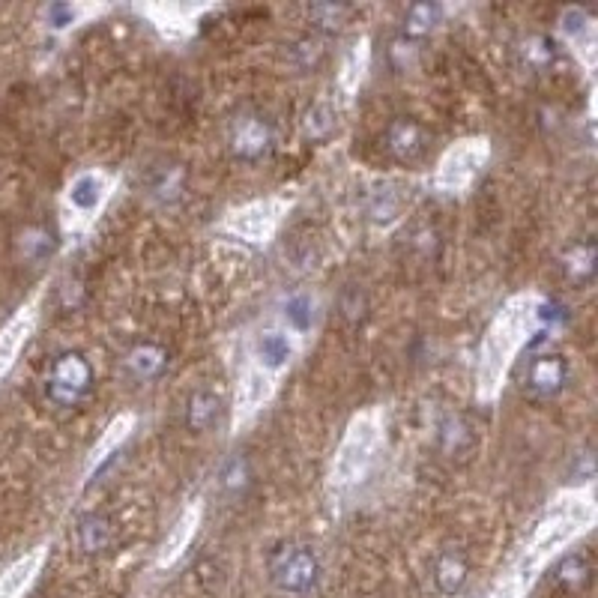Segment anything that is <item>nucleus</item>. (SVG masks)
I'll return each instance as SVG.
<instances>
[{
  "label": "nucleus",
  "mask_w": 598,
  "mask_h": 598,
  "mask_svg": "<svg viewBox=\"0 0 598 598\" xmlns=\"http://www.w3.org/2000/svg\"><path fill=\"white\" fill-rule=\"evenodd\" d=\"M210 6H177V3H159V6H141V12L171 39H183L195 30L198 18Z\"/></svg>",
  "instance_id": "nucleus-18"
},
{
  "label": "nucleus",
  "mask_w": 598,
  "mask_h": 598,
  "mask_svg": "<svg viewBox=\"0 0 598 598\" xmlns=\"http://www.w3.org/2000/svg\"><path fill=\"white\" fill-rule=\"evenodd\" d=\"M93 389V365L84 353L66 350L45 371V395L57 407H78Z\"/></svg>",
  "instance_id": "nucleus-7"
},
{
  "label": "nucleus",
  "mask_w": 598,
  "mask_h": 598,
  "mask_svg": "<svg viewBox=\"0 0 598 598\" xmlns=\"http://www.w3.org/2000/svg\"><path fill=\"white\" fill-rule=\"evenodd\" d=\"M596 527V494L593 482L569 488L557 494L545 515L539 518L533 539L521 557V566L515 569V578L527 587L551 560H557L569 545H575L581 536H587Z\"/></svg>",
  "instance_id": "nucleus-2"
},
{
  "label": "nucleus",
  "mask_w": 598,
  "mask_h": 598,
  "mask_svg": "<svg viewBox=\"0 0 598 598\" xmlns=\"http://www.w3.org/2000/svg\"><path fill=\"white\" fill-rule=\"evenodd\" d=\"M593 264H596V249L593 243H584V246H575L566 258V273L572 282H587L593 276Z\"/></svg>",
  "instance_id": "nucleus-28"
},
{
  "label": "nucleus",
  "mask_w": 598,
  "mask_h": 598,
  "mask_svg": "<svg viewBox=\"0 0 598 598\" xmlns=\"http://www.w3.org/2000/svg\"><path fill=\"white\" fill-rule=\"evenodd\" d=\"M569 374H572V368L563 353H542L527 365L524 386L539 398H554L566 389Z\"/></svg>",
  "instance_id": "nucleus-14"
},
{
  "label": "nucleus",
  "mask_w": 598,
  "mask_h": 598,
  "mask_svg": "<svg viewBox=\"0 0 598 598\" xmlns=\"http://www.w3.org/2000/svg\"><path fill=\"white\" fill-rule=\"evenodd\" d=\"M437 21V6H413L410 9V33H425Z\"/></svg>",
  "instance_id": "nucleus-30"
},
{
  "label": "nucleus",
  "mask_w": 598,
  "mask_h": 598,
  "mask_svg": "<svg viewBox=\"0 0 598 598\" xmlns=\"http://www.w3.org/2000/svg\"><path fill=\"white\" fill-rule=\"evenodd\" d=\"M273 147V129L261 114H240L231 126V150L243 162H261Z\"/></svg>",
  "instance_id": "nucleus-12"
},
{
  "label": "nucleus",
  "mask_w": 598,
  "mask_h": 598,
  "mask_svg": "<svg viewBox=\"0 0 598 598\" xmlns=\"http://www.w3.org/2000/svg\"><path fill=\"white\" fill-rule=\"evenodd\" d=\"M45 563V548H36L30 554H24L21 560H15L3 575H0V598H18L42 572Z\"/></svg>",
  "instance_id": "nucleus-21"
},
{
  "label": "nucleus",
  "mask_w": 598,
  "mask_h": 598,
  "mask_svg": "<svg viewBox=\"0 0 598 598\" xmlns=\"http://www.w3.org/2000/svg\"><path fill=\"white\" fill-rule=\"evenodd\" d=\"M276 389H279L276 377H270L261 368L246 362L240 371V380H237V395H234V416H231L234 431L255 422V416L276 398Z\"/></svg>",
  "instance_id": "nucleus-10"
},
{
  "label": "nucleus",
  "mask_w": 598,
  "mask_h": 598,
  "mask_svg": "<svg viewBox=\"0 0 598 598\" xmlns=\"http://www.w3.org/2000/svg\"><path fill=\"white\" fill-rule=\"evenodd\" d=\"M470 578V563H467V554L458 551V548H446L437 560H434V587L443 593V596H455L464 590Z\"/></svg>",
  "instance_id": "nucleus-20"
},
{
  "label": "nucleus",
  "mask_w": 598,
  "mask_h": 598,
  "mask_svg": "<svg viewBox=\"0 0 598 598\" xmlns=\"http://www.w3.org/2000/svg\"><path fill=\"white\" fill-rule=\"evenodd\" d=\"M129 371L138 380H156L165 368H168V353L159 344H138L129 356H126Z\"/></svg>",
  "instance_id": "nucleus-23"
},
{
  "label": "nucleus",
  "mask_w": 598,
  "mask_h": 598,
  "mask_svg": "<svg viewBox=\"0 0 598 598\" xmlns=\"http://www.w3.org/2000/svg\"><path fill=\"white\" fill-rule=\"evenodd\" d=\"M135 413H120V416H114L108 425H105V431H102V437H99V443L90 449V458H87V470H84V485H90L96 476H99V470L120 452V446L129 440V434L135 431Z\"/></svg>",
  "instance_id": "nucleus-16"
},
{
  "label": "nucleus",
  "mask_w": 598,
  "mask_h": 598,
  "mask_svg": "<svg viewBox=\"0 0 598 598\" xmlns=\"http://www.w3.org/2000/svg\"><path fill=\"white\" fill-rule=\"evenodd\" d=\"M428 147V135L422 129V123H416L413 117H395L386 126V150L398 159V162H416Z\"/></svg>",
  "instance_id": "nucleus-17"
},
{
  "label": "nucleus",
  "mask_w": 598,
  "mask_h": 598,
  "mask_svg": "<svg viewBox=\"0 0 598 598\" xmlns=\"http://www.w3.org/2000/svg\"><path fill=\"white\" fill-rule=\"evenodd\" d=\"M299 347H302V341H299L297 335L288 332L282 323H276V326H267L264 332L255 335L246 362L255 365V368H261L264 374L282 380V374L294 365Z\"/></svg>",
  "instance_id": "nucleus-9"
},
{
  "label": "nucleus",
  "mask_w": 598,
  "mask_h": 598,
  "mask_svg": "<svg viewBox=\"0 0 598 598\" xmlns=\"http://www.w3.org/2000/svg\"><path fill=\"white\" fill-rule=\"evenodd\" d=\"M120 177L108 168H81L60 192V225L66 237H84L108 210Z\"/></svg>",
  "instance_id": "nucleus-4"
},
{
  "label": "nucleus",
  "mask_w": 598,
  "mask_h": 598,
  "mask_svg": "<svg viewBox=\"0 0 598 598\" xmlns=\"http://www.w3.org/2000/svg\"><path fill=\"white\" fill-rule=\"evenodd\" d=\"M39 320V299H30L24 308L15 311V317L0 329V377L9 374V368L15 365L18 353L24 350V344L30 341L33 329Z\"/></svg>",
  "instance_id": "nucleus-15"
},
{
  "label": "nucleus",
  "mask_w": 598,
  "mask_h": 598,
  "mask_svg": "<svg viewBox=\"0 0 598 598\" xmlns=\"http://www.w3.org/2000/svg\"><path fill=\"white\" fill-rule=\"evenodd\" d=\"M282 326L288 332H294L299 341L308 338L311 326H314V299L308 294H294V297L285 299L282 305Z\"/></svg>",
  "instance_id": "nucleus-24"
},
{
  "label": "nucleus",
  "mask_w": 598,
  "mask_h": 598,
  "mask_svg": "<svg viewBox=\"0 0 598 598\" xmlns=\"http://www.w3.org/2000/svg\"><path fill=\"white\" fill-rule=\"evenodd\" d=\"M201 521H204V506H201L198 500L189 503V506L177 515L174 527L168 530V536H165V542H162V548H159V557H156V566H159V569H168V566H174V563H180V560L186 557V551L192 548V542H195V536H198V530H201Z\"/></svg>",
  "instance_id": "nucleus-13"
},
{
  "label": "nucleus",
  "mask_w": 598,
  "mask_h": 598,
  "mask_svg": "<svg viewBox=\"0 0 598 598\" xmlns=\"http://www.w3.org/2000/svg\"><path fill=\"white\" fill-rule=\"evenodd\" d=\"M216 413H219V398L207 389H198L192 398H189V410H186V422L192 431H207L213 422H216Z\"/></svg>",
  "instance_id": "nucleus-25"
},
{
  "label": "nucleus",
  "mask_w": 598,
  "mask_h": 598,
  "mask_svg": "<svg viewBox=\"0 0 598 598\" xmlns=\"http://www.w3.org/2000/svg\"><path fill=\"white\" fill-rule=\"evenodd\" d=\"M294 201L285 198V195H267V198H258V201H249L231 213H225V219L219 222V231L240 240V243H249V246H267L276 240L282 222L288 219Z\"/></svg>",
  "instance_id": "nucleus-6"
},
{
  "label": "nucleus",
  "mask_w": 598,
  "mask_h": 598,
  "mask_svg": "<svg viewBox=\"0 0 598 598\" xmlns=\"http://www.w3.org/2000/svg\"><path fill=\"white\" fill-rule=\"evenodd\" d=\"M78 536H81V548H84L87 554H99V551H105L108 542H111V530H108V524H105L102 518H96V515L87 518V521H81Z\"/></svg>",
  "instance_id": "nucleus-27"
},
{
  "label": "nucleus",
  "mask_w": 598,
  "mask_h": 598,
  "mask_svg": "<svg viewBox=\"0 0 598 598\" xmlns=\"http://www.w3.org/2000/svg\"><path fill=\"white\" fill-rule=\"evenodd\" d=\"M539 323H542V297L536 291H521L509 297L494 314V320L482 335L476 359V398L482 404H494L503 395L509 374L521 350L536 335Z\"/></svg>",
  "instance_id": "nucleus-1"
},
{
  "label": "nucleus",
  "mask_w": 598,
  "mask_h": 598,
  "mask_svg": "<svg viewBox=\"0 0 598 598\" xmlns=\"http://www.w3.org/2000/svg\"><path fill=\"white\" fill-rule=\"evenodd\" d=\"M554 54H557V51H554V42H551L548 36H542V33L527 36L524 45H521L524 66L533 69V72H545V69L554 63Z\"/></svg>",
  "instance_id": "nucleus-26"
},
{
  "label": "nucleus",
  "mask_w": 598,
  "mask_h": 598,
  "mask_svg": "<svg viewBox=\"0 0 598 598\" xmlns=\"http://www.w3.org/2000/svg\"><path fill=\"white\" fill-rule=\"evenodd\" d=\"M560 581L569 587V590H581L587 581H590V563L578 554V557H569L563 566H560Z\"/></svg>",
  "instance_id": "nucleus-29"
},
{
  "label": "nucleus",
  "mask_w": 598,
  "mask_h": 598,
  "mask_svg": "<svg viewBox=\"0 0 598 598\" xmlns=\"http://www.w3.org/2000/svg\"><path fill=\"white\" fill-rule=\"evenodd\" d=\"M386 443V410L383 407H365L359 410L341 440L338 449L332 455V467H329V488L335 494L353 491L356 485H362L371 473V467L380 458V449Z\"/></svg>",
  "instance_id": "nucleus-3"
},
{
  "label": "nucleus",
  "mask_w": 598,
  "mask_h": 598,
  "mask_svg": "<svg viewBox=\"0 0 598 598\" xmlns=\"http://www.w3.org/2000/svg\"><path fill=\"white\" fill-rule=\"evenodd\" d=\"M320 578L317 554L305 545H285L270 560V581L285 596H305Z\"/></svg>",
  "instance_id": "nucleus-8"
},
{
  "label": "nucleus",
  "mask_w": 598,
  "mask_h": 598,
  "mask_svg": "<svg viewBox=\"0 0 598 598\" xmlns=\"http://www.w3.org/2000/svg\"><path fill=\"white\" fill-rule=\"evenodd\" d=\"M105 12V6H96V3H51L45 9V24L48 30L54 33H66V30H75L78 24H84L87 18Z\"/></svg>",
  "instance_id": "nucleus-22"
},
{
  "label": "nucleus",
  "mask_w": 598,
  "mask_h": 598,
  "mask_svg": "<svg viewBox=\"0 0 598 598\" xmlns=\"http://www.w3.org/2000/svg\"><path fill=\"white\" fill-rule=\"evenodd\" d=\"M491 162V141L485 135L458 138L443 150L434 168V189L443 195H464Z\"/></svg>",
  "instance_id": "nucleus-5"
},
{
  "label": "nucleus",
  "mask_w": 598,
  "mask_h": 598,
  "mask_svg": "<svg viewBox=\"0 0 598 598\" xmlns=\"http://www.w3.org/2000/svg\"><path fill=\"white\" fill-rule=\"evenodd\" d=\"M560 27V39L569 45V51L575 54V60L593 75V69H596V45H598V36H596V18H593V12H587L584 6H566L563 12H560V21H557Z\"/></svg>",
  "instance_id": "nucleus-11"
},
{
  "label": "nucleus",
  "mask_w": 598,
  "mask_h": 598,
  "mask_svg": "<svg viewBox=\"0 0 598 598\" xmlns=\"http://www.w3.org/2000/svg\"><path fill=\"white\" fill-rule=\"evenodd\" d=\"M368 66H371V39L359 36L344 51L341 66H338V78H335L338 81V93L344 96V102H350L359 93V87H362V81L368 75Z\"/></svg>",
  "instance_id": "nucleus-19"
}]
</instances>
